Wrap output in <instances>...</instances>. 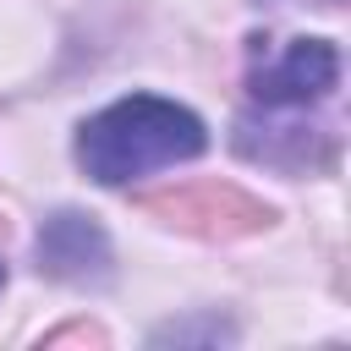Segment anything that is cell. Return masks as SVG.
I'll list each match as a JSON object with an SVG mask.
<instances>
[{
  "instance_id": "obj_2",
  "label": "cell",
  "mask_w": 351,
  "mask_h": 351,
  "mask_svg": "<svg viewBox=\"0 0 351 351\" xmlns=\"http://www.w3.org/2000/svg\"><path fill=\"white\" fill-rule=\"evenodd\" d=\"M335 82H340V49L329 38H291L280 55L252 66L247 93L263 110H307V104L329 99Z\"/></svg>"
},
{
  "instance_id": "obj_3",
  "label": "cell",
  "mask_w": 351,
  "mask_h": 351,
  "mask_svg": "<svg viewBox=\"0 0 351 351\" xmlns=\"http://www.w3.org/2000/svg\"><path fill=\"white\" fill-rule=\"evenodd\" d=\"M38 269L66 285H99L110 280V236L82 208H55L38 225Z\"/></svg>"
},
{
  "instance_id": "obj_4",
  "label": "cell",
  "mask_w": 351,
  "mask_h": 351,
  "mask_svg": "<svg viewBox=\"0 0 351 351\" xmlns=\"http://www.w3.org/2000/svg\"><path fill=\"white\" fill-rule=\"evenodd\" d=\"M0 291H5V258H0Z\"/></svg>"
},
{
  "instance_id": "obj_1",
  "label": "cell",
  "mask_w": 351,
  "mask_h": 351,
  "mask_svg": "<svg viewBox=\"0 0 351 351\" xmlns=\"http://www.w3.org/2000/svg\"><path fill=\"white\" fill-rule=\"evenodd\" d=\"M203 148H208V126L186 104L159 93H126L99 115H88L77 132V165L104 186H126L137 176L186 165Z\"/></svg>"
}]
</instances>
